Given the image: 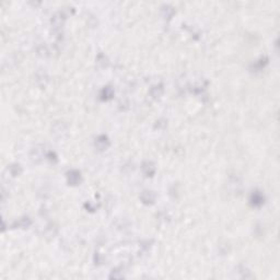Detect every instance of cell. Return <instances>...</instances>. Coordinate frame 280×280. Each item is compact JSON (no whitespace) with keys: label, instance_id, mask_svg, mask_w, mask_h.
I'll use <instances>...</instances> for the list:
<instances>
[{"label":"cell","instance_id":"cell-1","mask_svg":"<svg viewBox=\"0 0 280 280\" xmlns=\"http://www.w3.org/2000/svg\"><path fill=\"white\" fill-rule=\"evenodd\" d=\"M80 179V173H78L77 171H72L69 173V183H71L72 185H76V184L79 182Z\"/></svg>","mask_w":280,"mask_h":280},{"label":"cell","instance_id":"cell-2","mask_svg":"<svg viewBox=\"0 0 280 280\" xmlns=\"http://www.w3.org/2000/svg\"><path fill=\"white\" fill-rule=\"evenodd\" d=\"M263 201H264V198L261 197V195H259V194H254L253 197H252V203H253V205H255V206L261 205Z\"/></svg>","mask_w":280,"mask_h":280}]
</instances>
